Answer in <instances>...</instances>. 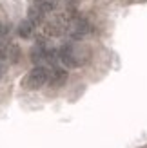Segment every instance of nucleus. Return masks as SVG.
Returning a JSON list of instances; mask_svg holds the SVG:
<instances>
[{"label": "nucleus", "instance_id": "obj_7", "mask_svg": "<svg viewBox=\"0 0 147 148\" xmlns=\"http://www.w3.org/2000/svg\"><path fill=\"white\" fill-rule=\"evenodd\" d=\"M33 29H35V25L31 24V22L24 20V22H20V25H18V34L22 36V38H29V36L33 34Z\"/></svg>", "mask_w": 147, "mask_h": 148}, {"label": "nucleus", "instance_id": "obj_9", "mask_svg": "<svg viewBox=\"0 0 147 148\" xmlns=\"http://www.w3.org/2000/svg\"><path fill=\"white\" fill-rule=\"evenodd\" d=\"M18 60H20V49H18V45H15V43L7 45V62L17 63Z\"/></svg>", "mask_w": 147, "mask_h": 148}, {"label": "nucleus", "instance_id": "obj_1", "mask_svg": "<svg viewBox=\"0 0 147 148\" xmlns=\"http://www.w3.org/2000/svg\"><path fill=\"white\" fill-rule=\"evenodd\" d=\"M47 81H49V71L46 67H42V65H36V67H33L24 76L22 87H24L26 90H38Z\"/></svg>", "mask_w": 147, "mask_h": 148}, {"label": "nucleus", "instance_id": "obj_2", "mask_svg": "<svg viewBox=\"0 0 147 148\" xmlns=\"http://www.w3.org/2000/svg\"><path fill=\"white\" fill-rule=\"evenodd\" d=\"M58 60H60L65 67L69 69H76L80 67V65L85 63V58H82L78 54V51L71 45V43H65V45H62L60 49H58Z\"/></svg>", "mask_w": 147, "mask_h": 148}, {"label": "nucleus", "instance_id": "obj_4", "mask_svg": "<svg viewBox=\"0 0 147 148\" xmlns=\"http://www.w3.org/2000/svg\"><path fill=\"white\" fill-rule=\"evenodd\" d=\"M89 33H91V24L85 18H75V20H73L71 31H69L71 38L80 40V38H84L85 34H89Z\"/></svg>", "mask_w": 147, "mask_h": 148}, {"label": "nucleus", "instance_id": "obj_5", "mask_svg": "<svg viewBox=\"0 0 147 148\" xmlns=\"http://www.w3.org/2000/svg\"><path fill=\"white\" fill-rule=\"evenodd\" d=\"M67 78H69V74H67V71L65 69H53L49 72V81H47V85L51 87V88H60V87H64L65 83H67Z\"/></svg>", "mask_w": 147, "mask_h": 148}, {"label": "nucleus", "instance_id": "obj_8", "mask_svg": "<svg viewBox=\"0 0 147 148\" xmlns=\"http://www.w3.org/2000/svg\"><path fill=\"white\" fill-rule=\"evenodd\" d=\"M35 5L38 7L40 11H44V13H51V11H55V7H56V2L55 0H36L35 2Z\"/></svg>", "mask_w": 147, "mask_h": 148}, {"label": "nucleus", "instance_id": "obj_10", "mask_svg": "<svg viewBox=\"0 0 147 148\" xmlns=\"http://www.w3.org/2000/svg\"><path fill=\"white\" fill-rule=\"evenodd\" d=\"M2 72H4V65L0 63V76H2Z\"/></svg>", "mask_w": 147, "mask_h": 148}, {"label": "nucleus", "instance_id": "obj_3", "mask_svg": "<svg viewBox=\"0 0 147 148\" xmlns=\"http://www.w3.org/2000/svg\"><path fill=\"white\" fill-rule=\"evenodd\" d=\"M69 25V20L65 14H58L53 20H49L46 25H44V36H62L65 33V29Z\"/></svg>", "mask_w": 147, "mask_h": 148}, {"label": "nucleus", "instance_id": "obj_6", "mask_svg": "<svg viewBox=\"0 0 147 148\" xmlns=\"http://www.w3.org/2000/svg\"><path fill=\"white\" fill-rule=\"evenodd\" d=\"M44 14H46V13L40 11L38 7L35 5V7H31V9H29V13H27V20L31 22L33 25H40L42 22H44Z\"/></svg>", "mask_w": 147, "mask_h": 148}]
</instances>
